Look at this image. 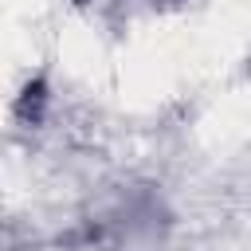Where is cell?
<instances>
[{
  "label": "cell",
  "mask_w": 251,
  "mask_h": 251,
  "mask_svg": "<svg viewBox=\"0 0 251 251\" xmlns=\"http://www.w3.org/2000/svg\"><path fill=\"white\" fill-rule=\"evenodd\" d=\"M43 102H47V82H43V78H35V82H27V86H24V94H20L16 110H20L27 122H39V118H43Z\"/></svg>",
  "instance_id": "cell-1"
}]
</instances>
